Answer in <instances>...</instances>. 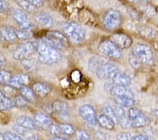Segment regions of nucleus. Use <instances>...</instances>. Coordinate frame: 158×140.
Here are the masks:
<instances>
[{"label":"nucleus","mask_w":158,"mask_h":140,"mask_svg":"<svg viewBox=\"0 0 158 140\" xmlns=\"http://www.w3.org/2000/svg\"><path fill=\"white\" fill-rule=\"evenodd\" d=\"M37 52L39 61L44 65H54L59 62L61 57L59 50L49 46L42 41L38 44Z\"/></svg>","instance_id":"obj_1"},{"label":"nucleus","mask_w":158,"mask_h":140,"mask_svg":"<svg viewBox=\"0 0 158 140\" xmlns=\"http://www.w3.org/2000/svg\"><path fill=\"white\" fill-rule=\"evenodd\" d=\"M62 29L73 43H80L85 40V31L81 25L76 23H65L63 25Z\"/></svg>","instance_id":"obj_2"},{"label":"nucleus","mask_w":158,"mask_h":140,"mask_svg":"<svg viewBox=\"0 0 158 140\" xmlns=\"http://www.w3.org/2000/svg\"><path fill=\"white\" fill-rule=\"evenodd\" d=\"M131 53L143 65H152L154 63L153 52L151 47L148 45L141 43L136 44L133 47Z\"/></svg>","instance_id":"obj_3"},{"label":"nucleus","mask_w":158,"mask_h":140,"mask_svg":"<svg viewBox=\"0 0 158 140\" xmlns=\"http://www.w3.org/2000/svg\"><path fill=\"white\" fill-rule=\"evenodd\" d=\"M42 42L58 50L68 46L67 38L62 33L58 31H49L42 39Z\"/></svg>","instance_id":"obj_4"},{"label":"nucleus","mask_w":158,"mask_h":140,"mask_svg":"<svg viewBox=\"0 0 158 140\" xmlns=\"http://www.w3.org/2000/svg\"><path fill=\"white\" fill-rule=\"evenodd\" d=\"M38 44L37 42H25L20 44L13 53V57L17 60H25L31 57L35 52H37Z\"/></svg>","instance_id":"obj_5"},{"label":"nucleus","mask_w":158,"mask_h":140,"mask_svg":"<svg viewBox=\"0 0 158 140\" xmlns=\"http://www.w3.org/2000/svg\"><path fill=\"white\" fill-rule=\"evenodd\" d=\"M102 23L104 28L110 31H113L118 29L122 24V16L118 10L110 9L107 11L103 17Z\"/></svg>","instance_id":"obj_6"},{"label":"nucleus","mask_w":158,"mask_h":140,"mask_svg":"<svg viewBox=\"0 0 158 140\" xmlns=\"http://www.w3.org/2000/svg\"><path fill=\"white\" fill-rule=\"evenodd\" d=\"M128 118L129 126L134 128L146 127L150 123V119L141 110L133 107L129 110Z\"/></svg>","instance_id":"obj_7"},{"label":"nucleus","mask_w":158,"mask_h":140,"mask_svg":"<svg viewBox=\"0 0 158 140\" xmlns=\"http://www.w3.org/2000/svg\"><path fill=\"white\" fill-rule=\"evenodd\" d=\"M98 50L102 54L113 59H120L122 56L121 50L110 40H106L101 43Z\"/></svg>","instance_id":"obj_8"},{"label":"nucleus","mask_w":158,"mask_h":140,"mask_svg":"<svg viewBox=\"0 0 158 140\" xmlns=\"http://www.w3.org/2000/svg\"><path fill=\"white\" fill-rule=\"evenodd\" d=\"M79 114L81 118L90 126H96L98 123L97 115L92 106L88 104L81 106L79 108Z\"/></svg>","instance_id":"obj_9"},{"label":"nucleus","mask_w":158,"mask_h":140,"mask_svg":"<svg viewBox=\"0 0 158 140\" xmlns=\"http://www.w3.org/2000/svg\"><path fill=\"white\" fill-rule=\"evenodd\" d=\"M119 72V69L114 64L106 62L102 65L96 72L97 77L102 80L113 79L114 76Z\"/></svg>","instance_id":"obj_10"},{"label":"nucleus","mask_w":158,"mask_h":140,"mask_svg":"<svg viewBox=\"0 0 158 140\" xmlns=\"http://www.w3.org/2000/svg\"><path fill=\"white\" fill-rule=\"evenodd\" d=\"M13 18L22 30H31L34 27L27 14L23 10L16 9L13 11Z\"/></svg>","instance_id":"obj_11"},{"label":"nucleus","mask_w":158,"mask_h":140,"mask_svg":"<svg viewBox=\"0 0 158 140\" xmlns=\"http://www.w3.org/2000/svg\"><path fill=\"white\" fill-rule=\"evenodd\" d=\"M119 49H128L133 44V40L128 35L124 34H114L111 35L110 39Z\"/></svg>","instance_id":"obj_12"},{"label":"nucleus","mask_w":158,"mask_h":140,"mask_svg":"<svg viewBox=\"0 0 158 140\" xmlns=\"http://www.w3.org/2000/svg\"><path fill=\"white\" fill-rule=\"evenodd\" d=\"M53 112L56 113L62 120L68 121L70 120L69 106L65 102L56 101L52 104Z\"/></svg>","instance_id":"obj_13"},{"label":"nucleus","mask_w":158,"mask_h":140,"mask_svg":"<svg viewBox=\"0 0 158 140\" xmlns=\"http://www.w3.org/2000/svg\"><path fill=\"white\" fill-rule=\"evenodd\" d=\"M30 83L29 76L24 74H18V75L11 76V79L7 84L11 88H20L22 86H27Z\"/></svg>","instance_id":"obj_14"},{"label":"nucleus","mask_w":158,"mask_h":140,"mask_svg":"<svg viewBox=\"0 0 158 140\" xmlns=\"http://www.w3.org/2000/svg\"><path fill=\"white\" fill-rule=\"evenodd\" d=\"M110 92L115 97H127L130 98H134V94L128 86H114L110 88Z\"/></svg>","instance_id":"obj_15"},{"label":"nucleus","mask_w":158,"mask_h":140,"mask_svg":"<svg viewBox=\"0 0 158 140\" xmlns=\"http://www.w3.org/2000/svg\"><path fill=\"white\" fill-rule=\"evenodd\" d=\"M34 120L37 127L43 129H49V127L53 124L52 119L44 113H37L35 114Z\"/></svg>","instance_id":"obj_16"},{"label":"nucleus","mask_w":158,"mask_h":140,"mask_svg":"<svg viewBox=\"0 0 158 140\" xmlns=\"http://www.w3.org/2000/svg\"><path fill=\"white\" fill-rule=\"evenodd\" d=\"M32 89L35 93L40 97H45L50 93L51 86L43 82H37L33 84Z\"/></svg>","instance_id":"obj_17"},{"label":"nucleus","mask_w":158,"mask_h":140,"mask_svg":"<svg viewBox=\"0 0 158 140\" xmlns=\"http://www.w3.org/2000/svg\"><path fill=\"white\" fill-rule=\"evenodd\" d=\"M16 123L18 125L24 127L25 129H30V130L37 129V127L34 120L25 115L19 116L16 119Z\"/></svg>","instance_id":"obj_18"},{"label":"nucleus","mask_w":158,"mask_h":140,"mask_svg":"<svg viewBox=\"0 0 158 140\" xmlns=\"http://www.w3.org/2000/svg\"><path fill=\"white\" fill-rule=\"evenodd\" d=\"M113 84L115 86H129L131 84V79L124 73L118 72L114 76L113 79Z\"/></svg>","instance_id":"obj_19"},{"label":"nucleus","mask_w":158,"mask_h":140,"mask_svg":"<svg viewBox=\"0 0 158 140\" xmlns=\"http://www.w3.org/2000/svg\"><path fill=\"white\" fill-rule=\"evenodd\" d=\"M97 120L99 125L101 127H103V128L108 129V130H112V129H114V124H114V122L110 118H108L106 115H100L98 116Z\"/></svg>","instance_id":"obj_20"},{"label":"nucleus","mask_w":158,"mask_h":140,"mask_svg":"<svg viewBox=\"0 0 158 140\" xmlns=\"http://www.w3.org/2000/svg\"><path fill=\"white\" fill-rule=\"evenodd\" d=\"M105 63H106V61L101 59L99 57H96H96H93L89 60V69L90 70V71L95 72L96 73V72L98 70V69Z\"/></svg>","instance_id":"obj_21"},{"label":"nucleus","mask_w":158,"mask_h":140,"mask_svg":"<svg viewBox=\"0 0 158 140\" xmlns=\"http://www.w3.org/2000/svg\"><path fill=\"white\" fill-rule=\"evenodd\" d=\"M114 103L117 106H121L122 108H131L135 105V101L134 98L127 97H115L114 99Z\"/></svg>","instance_id":"obj_22"},{"label":"nucleus","mask_w":158,"mask_h":140,"mask_svg":"<svg viewBox=\"0 0 158 140\" xmlns=\"http://www.w3.org/2000/svg\"><path fill=\"white\" fill-rule=\"evenodd\" d=\"M16 3L21 10L27 14H33V13L36 12L37 9V8L26 0H16Z\"/></svg>","instance_id":"obj_23"},{"label":"nucleus","mask_w":158,"mask_h":140,"mask_svg":"<svg viewBox=\"0 0 158 140\" xmlns=\"http://www.w3.org/2000/svg\"><path fill=\"white\" fill-rule=\"evenodd\" d=\"M37 21L40 25L45 28L52 26L53 23V18L48 14H40L37 18Z\"/></svg>","instance_id":"obj_24"},{"label":"nucleus","mask_w":158,"mask_h":140,"mask_svg":"<svg viewBox=\"0 0 158 140\" xmlns=\"http://www.w3.org/2000/svg\"><path fill=\"white\" fill-rule=\"evenodd\" d=\"M20 93L23 97H24L29 102H34L35 101V95L32 88H29L27 86H23L20 88Z\"/></svg>","instance_id":"obj_25"},{"label":"nucleus","mask_w":158,"mask_h":140,"mask_svg":"<svg viewBox=\"0 0 158 140\" xmlns=\"http://www.w3.org/2000/svg\"><path fill=\"white\" fill-rule=\"evenodd\" d=\"M3 37L5 40L9 42H12L17 38L16 30L13 27H6L3 31Z\"/></svg>","instance_id":"obj_26"},{"label":"nucleus","mask_w":158,"mask_h":140,"mask_svg":"<svg viewBox=\"0 0 158 140\" xmlns=\"http://www.w3.org/2000/svg\"><path fill=\"white\" fill-rule=\"evenodd\" d=\"M15 106L14 100L7 96H4L1 102H0V111H9Z\"/></svg>","instance_id":"obj_27"},{"label":"nucleus","mask_w":158,"mask_h":140,"mask_svg":"<svg viewBox=\"0 0 158 140\" xmlns=\"http://www.w3.org/2000/svg\"><path fill=\"white\" fill-rule=\"evenodd\" d=\"M103 114L106 115L108 117V118H110L112 120H113L114 124L118 123V118H117V116L115 115V113H114V109L112 108L110 106H106L103 109Z\"/></svg>","instance_id":"obj_28"},{"label":"nucleus","mask_w":158,"mask_h":140,"mask_svg":"<svg viewBox=\"0 0 158 140\" xmlns=\"http://www.w3.org/2000/svg\"><path fill=\"white\" fill-rule=\"evenodd\" d=\"M14 104L15 106L18 107L19 108H25L29 106L30 102L27 101L24 97L23 96H16L14 98Z\"/></svg>","instance_id":"obj_29"},{"label":"nucleus","mask_w":158,"mask_h":140,"mask_svg":"<svg viewBox=\"0 0 158 140\" xmlns=\"http://www.w3.org/2000/svg\"><path fill=\"white\" fill-rule=\"evenodd\" d=\"M60 127L61 133L65 134V135L70 136L73 135V134L75 133V129H74V127L69 123H64L60 124Z\"/></svg>","instance_id":"obj_30"},{"label":"nucleus","mask_w":158,"mask_h":140,"mask_svg":"<svg viewBox=\"0 0 158 140\" xmlns=\"http://www.w3.org/2000/svg\"><path fill=\"white\" fill-rule=\"evenodd\" d=\"M17 38L20 40H28L32 36L31 30H16Z\"/></svg>","instance_id":"obj_31"},{"label":"nucleus","mask_w":158,"mask_h":140,"mask_svg":"<svg viewBox=\"0 0 158 140\" xmlns=\"http://www.w3.org/2000/svg\"><path fill=\"white\" fill-rule=\"evenodd\" d=\"M129 62L130 64V65H131L134 69H136V70L139 69L142 65V63L140 62V60L138 59V58L135 57L132 53L129 55Z\"/></svg>","instance_id":"obj_32"},{"label":"nucleus","mask_w":158,"mask_h":140,"mask_svg":"<svg viewBox=\"0 0 158 140\" xmlns=\"http://www.w3.org/2000/svg\"><path fill=\"white\" fill-rule=\"evenodd\" d=\"M11 75L7 71L0 70V83L8 84L11 78Z\"/></svg>","instance_id":"obj_33"},{"label":"nucleus","mask_w":158,"mask_h":140,"mask_svg":"<svg viewBox=\"0 0 158 140\" xmlns=\"http://www.w3.org/2000/svg\"><path fill=\"white\" fill-rule=\"evenodd\" d=\"M5 140H25L21 137L11 132H6L4 134Z\"/></svg>","instance_id":"obj_34"},{"label":"nucleus","mask_w":158,"mask_h":140,"mask_svg":"<svg viewBox=\"0 0 158 140\" xmlns=\"http://www.w3.org/2000/svg\"><path fill=\"white\" fill-rule=\"evenodd\" d=\"M76 138L77 140H91L88 133L85 130H78L76 132Z\"/></svg>","instance_id":"obj_35"},{"label":"nucleus","mask_w":158,"mask_h":140,"mask_svg":"<svg viewBox=\"0 0 158 140\" xmlns=\"http://www.w3.org/2000/svg\"><path fill=\"white\" fill-rule=\"evenodd\" d=\"M23 66L28 71L34 70L35 69V64L32 62V60H30L29 59L25 60L22 61Z\"/></svg>","instance_id":"obj_36"},{"label":"nucleus","mask_w":158,"mask_h":140,"mask_svg":"<svg viewBox=\"0 0 158 140\" xmlns=\"http://www.w3.org/2000/svg\"><path fill=\"white\" fill-rule=\"evenodd\" d=\"M10 5L5 0H0V13L4 14L9 11Z\"/></svg>","instance_id":"obj_37"},{"label":"nucleus","mask_w":158,"mask_h":140,"mask_svg":"<svg viewBox=\"0 0 158 140\" xmlns=\"http://www.w3.org/2000/svg\"><path fill=\"white\" fill-rule=\"evenodd\" d=\"M49 130L51 134H52L53 135L55 136H58V134H60L61 133L60 125H58V124H53L52 125L49 127Z\"/></svg>","instance_id":"obj_38"},{"label":"nucleus","mask_w":158,"mask_h":140,"mask_svg":"<svg viewBox=\"0 0 158 140\" xmlns=\"http://www.w3.org/2000/svg\"><path fill=\"white\" fill-rule=\"evenodd\" d=\"M142 32V34L146 37H150V38H153L154 34H155V31L153 30L152 29H148L146 28L145 29H143L142 30H141Z\"/></svg>","instance_id":"obj_39"},{"label":"nucleus","mask_w":158,"mask_h":140,"mask_svg":"<svg viewBox=\"0 0 158 140\" xmlns=\"http://www.w3.org/2000/svg\"><path fill=\"white\" fill-rule=\"evenodd\" d=\"M26 1L30 2V4L37 9L42 7L44 4V0H26Z\"/></svg>","instance_id":"obj_40"},{"label":"nucleus","mask_w":158,"mask_h":140,"mask_svg":"<svg viewBox=\"0 0 158 140\" xmlns=\"http://www.w3.org/2000/svg\"><path fill=\"white\" fill-rule=\"evenodd\" d=\"M117 139L118 140H131V138H130V136L129 135V134L125 133V132H122V133L118 134V136H117Z\"/></svg>","instance_id":"obj_41"},{"label":"nucleus","mask_w":158,"mask_h":140,"mask_svg":"<svg viewBox=\"0 0 158 140\" xmlns=\"http://www.w3.org/2000/svg\"><path fill=\"white\" fill-rule=\"evenodd\" d=\"M131 140H150L148 137L143 134H139V135L134 136L131 137Z\"/></svg>","instance_id":"obj_42"},{"label":"nucleus","mask_w":158,"mask_h":140,"mask_svg":"<svg viewBox=\"0 0 158 140\" xmlns=\"http://www.w3.org/2000/svg\"><path fill=\"white\" fill-rule=\"evenodd\" d=\"M25 140H42L40 137L37 136L35 134H31L29 137H27V138H25Z\"/></svg>","instance_id":"obj_43"},{"label":"nucleus","mask_w":158,"mask_h":140,"mask_svg":"<svg viewBox=\"0 0 158 140\" xmlns=\"http://www.w3.org/2000/svg\"><path fill=\"white\" fill-rule=\"evenodd\" d=\"M6 63V60H5V57L2 55L1 53H0V67L4 66Z\"/></svg>","instance_id":"obj_44"},{"label":"nucleus","mask_w":158,"mask_h":140,"mask_svg":"<svg viewBox=\"0 0 158 140\" xmlns=\"http://www.w3.org/2000/svg\"><path fill=\"white\" fill-rule=\"evenodd\" d=\"M152 113L158 120V109H153V110H152Z\"/></svg>","instance_id":"obj_45"},{"label":"nucleus","mask_w":158,"mask_h":140,"mask_svg":"<svg viewBox=\"0 0 158 140\" xmlns=\"http://www.w3.org/2000/svg\"><path fill=\"white\" fill-rule=\"evenodd\" d=\"M51 140H67L64 138H63V137H58V136H56L55 137H53Z\"/></svg>","instance_id":"obj_46"},{"label":"nucleus","mask_w":158,"mask_h":140,"mask_svg":"<svg viewBox=\"0 0 158 140\" xmlns=\"http://www.w3.org/2000/svg\"><path fill=\"white\" fill-rule=\"evenodd\" d=\"M4 93H2V91L0 90V102H1L2 100H3V98H4Z\"/></svg>","instance_id":"obj_47"},{"label":"nucleus","mask_w":158,"mask_h":140,"mask_svg":"<svg viewBox=\"0 0 158 140\" xmlns=\"http://www.w3.org/2000/svg\"><path fill=\"white\" fill-rule=\"evenodd\" d=\"M130 2H139V1H143V2H148L149 1V0H129Z\"/></svg>","instance_id":"obj_48"},{"label":"nucleus","mask_w":158,"mask_h":140,"mask_svg":"<svg viewBox=\"0 0 158 140\" xmlns=\"http://www.w3.org/2000/svg\"><path fill=\"white\" fill-rule=\"evenodd\" d=\"M0 140H5L4 134H2L0 133Z\"/></svg>","instance_id":"obj_49"},{"label":"nucleus","mask_w":158,"mask_h":140,"mask_svg":"<svg viewBox=\"0 0 158 140\" xmlns=\"http://www.w3.org/2000/svg\"><path fill=\"white\" fill-rule=\"evenodd\" d=\"M1 41H2V34L1 32H0V43H1Z\"/></svg>","instance_id":"obj_50"},{"label":"nucleus","mask_w":158,"mask_h":140,"mask_svg":"<svg viewBox=\"0 0 158 140\" xmlns=\"http://www.w3.org/2000/svg\"><path fill=\"white\" fill-rule=\"evenodd\" d=\"M156 50H157V52H158V44L156 45Z\"/></svg>","instance_id":"obj_51"},{"label":"nucleus","mask_w":158,"mask_h":140,"mask_svg":"<svg viewBox=\"0 0 158 140\" xmlns=\"http://www.w3.org/2000/svg\"><path fill=\"white\" fill-rule=\"evenodd\" d=\"M157 103H158V98H157Z\"/></svg>","instance_id":"obj_52"}]
</instances>
